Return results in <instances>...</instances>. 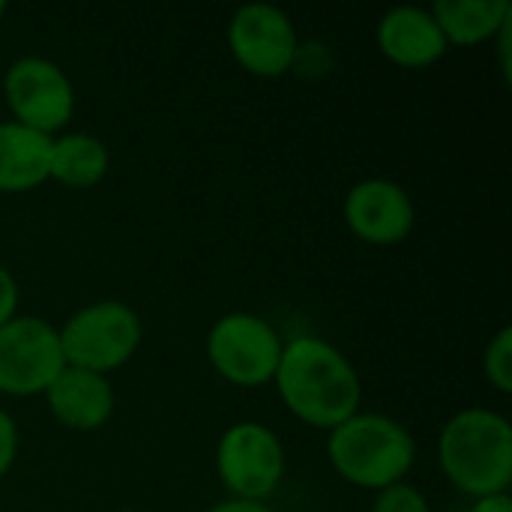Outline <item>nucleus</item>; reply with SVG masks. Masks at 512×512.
<instances>
[{
    "mask_svg": "<svg viewBox=\"0 0 512 512\" xmlns=\"http://www.w3.org/2000/svg\"><path fill=\"white\" fill-rule=\"evenodd\" d=\"M273 384L288 414L321 432L354 417L363 402L354 363L336 345L312 333L285 342Z\"/></svg>",
    "mask_w": 512,
    "mask_h": 512,
    "instance_id": "obj_1",
    "label": "nucleus"
},
{
    "mask_svg": "<svg viewBox=\"0 0 512 512\" xmlns=\"http://www.w3.org/2000/svg\"><path fill=\"white\" fill-rule=\"evenodd\" d=\"M438 465L471 501L507 495L512 486V426L492 408L453 414L438 438Z\"/></svg>",
    "mask_w": 512,
    "mask_h": 512,
    "instance_id": "obj_2",
    "label": "nucleus"
},
{
    "mask_svg": "<svg viewBox=\"0 0 512 512\" xmlns=\"http://www.w3.org/2000/svg\"><path fill=\"white\" fill-rule=\"evenodd\" d=\"M327 456L348 486L381 492L408 480L417 462V444L399 420L375 411H357L327 432Z\"/></svg>",
    "mask_w": 512,
    "mask_h": 512,
    "instance_id": "obj_3",
    "label": "nucleus"
},
{
    "mask_svg": "<svg viewBox=\"0 0 512 512\" xmlns=\"http://www.w3.org/2000/svg\"><path fill=\"white\" fill-rule=\"evenodd\" d=\"M57 333L66 366L108 378L135 357L144 339V324L129 303L96 300L75 309Z\"/></svg>",
    "mask_w": 512,
    "mask_h": 512,
    "instance_id": "obj_4",
    "label": "nucleus"
},
{
    "mask_svg": "<svg viewBox=\"0 0 512 512\" xmlns=\"http://www.w3.org/2000/svg\"><path fill=\"white\" fill-rule=\"evenodd\" d=\"M282 348L279 330L255 312H228L207 333V360L216 375L246 390L273 384Z\"/></svg>",
    "mask_w": 512,
    "mask_h": 512,
    "instance_id": "obj_5",
    "label": "nucleus"
},
{
    "mask_svg": "<svg viewBox=\"0 0 512 512\" xmlns=\"http://www.w3.org/2000/svg\"><path fill=\"white\" fill-rule=\"evenodd\" d=\"M216 474L234 501L267 504L285 480V447L270 426L240 420L216 444Z\"/></svg>",
    "mask_w": 512,
    "mask_h": 512,
    "instance_id": "obj_6",
    "label": "nucleus"
},
{
    "mask_svg": "<svg viewBox=\"0 0 512 512\" xmlns=\"http://www.w3.org/2000/svg\"><path fill=\"white\" fill-rule=\"evenodd\" d=\"M3 99L15 123L60 135L75 114V87L69 75L48 57H18L3 75Z\"/></svg>",
    "mask_w": 512,
    "mask_h": 512,
    "instance_id": "obj_7",
    "label": "nucleus"
},
{
    "mask_svg": "<svg viewBox=\"0 0 512 512\" xmlns=\"http://www.w3.org/2000/svg\"><path fill=\"white\" fill-rule=\"evenodd\" d=\"M60 333L36 315H15L0 327V393L27 399L42 396L63 372Z\"/></svg>",
    "mask_w": 512,
    "mask_h": 512,
    "instance_id": "obj_8",
    "label": "nucleus"
},
{
    "mask_svg": "<svg viewBox=\"0 0 512 512\" xmlns=\"http://www.w3.org/2000/svg\"><path fill=\"white\" fill-rule=\"evenodd\" d=\"M228 48L258 78H282L300 57V36L291 15L273 3H246L231 15Z\"/></svg>",
    "mask_w": 512,
    "mask_h": 512,
    "instance_id": "obj_9",
    "label": "nucleus"
},
{
    "mask_svg": "<svg viewBox=\"0 0 512 512\" xmlns=\"http://www.w3.org/2000/svg\"><path fill=\"white\" fill-rule=\"evenodd\" d=\"M342 216L348 231L369 246H399L417 225L408 189L390 177H366L345 192Z\"/></svg>",
    "mask_w": 512,
    "mask_h": 512,
    "instance_id": "obj_10",
    "label": "nucleus"
},
{
    "mask_svg": "<svg viewBox=\"0 0 512 512\" xmlns=\"http://www.w3.org/2000/svg\"><path fill=\"white\" fill-rule=\"evenodd\" d=\"M42 396H45L51 417L72 432L102 429L114 417V408H117L111 381L105 375L75 369V366H63V372L48 384Z\"/></svg>",
    "mask_w": 512,
    "mask_h": 512,
    "instance_id": "obj_11",
    "label": "nucleus"
},
{
    "mask_svg": "<svg viewBox=\"0 0 512 512\" xmlns=\"http://www.w3.org/2000/svg\"><path fill=\"white\" fill-rule=\"evenodd\" d=\"M378 48L402 69H426L450 51L429 6L387 9L378 21Z\"/></svg>",
    "mask_w": 512,
    "mask_h": 512,
    "instance_id": "obj_12",
    "label": "nucleus"
},
{
    "mask_svg": "<svg viewBox=\"0 0 512 512\" xmlns=\"http://www.w3.org/2000/svg\"><path fill=\"white\" fill-rule=\"evenodd\" d=\"M51 138L15 120H0V192H30L48 180Z\"/></svg>",
    "mask_w": 512,
    "mask_h": 512,
    "instance_id": "obj_13",
    "label": "nucleus"
},
{
    "mask_svg": "<svg viewBox=\"0 0 512 512\" xmlns=\"http://www.w3.org/2000/svg\"><path fill=\"white\" fill-rule=\"evenodd\" d=\"M429 9L447 45L462 48L492 42L512 21L510 0H438Z\"/></svg>",
    "mask_w": 512,
    "mask_h": 512,
    "instance_id": "obj_14",
    "label": "nucleus"
},
{
    "mask_svg": "<svg viewBox=\"0 0 512 512\" xmlns=\"http://www.w3.org/2000/svg\"><path fill=\"white\" fill-rule=\"evenodd\" d=\"M111 156L102 138L90 132H60L51 138L48 180L69 189H90L108 174Z\"/></svg>",
    "mask_w": 512,
    "mask_h": 512,
    "instance_id": "obj_15",
    "label": "nucleus"
},
{
    "mask_svg": "<svg viewBox=\"0 0 512 512\" xmlns=\"http://www.w3.org/2000/svg\"><path fill=\"white\" fill-rule=\"evenodd\" d=\"M483 375H486V381L498 390V393H504V396H510L512 393V327H501L492 339H489V345H486V351H483Z\"/></svg>",
    "mask_w": 512,
    "mask_h": 512,
    "instance_id": "obj_16",
    "label": "nucleus"
},
{
    "mask_svg": "<svg viewBox=\"0 0 512 512\" xmlns=\"http://www.w3.org/2000/svg\"><path fill=\"white\" fill-rule=\"evenodd\" d=\"M369 512H432V507H429V498L405 480V483L375 492Z\"/></svg>",
    "mask_w": 512,
    "mask_h": 512,
    "instance_id": "obj_17",
    "label": "nucleus"
},
{
    "mask_svg": "<svg viewBox=\"0 0 512 512\" xmlns=\"http://www.w3.org/2000/svg\"><path fill=\"white\" fill-rule=\"evenodd\" d=\"M18 456V426L9 411L0 408V480L12 471Z\"/></svg>",
    "mask_w": 512,
    "mask_h": 512,
    "instance_id": "obj_18",
    "label": "nucleus"
},
{
    "mask_svg": "<svg viewBox=\"0 0 512 512\" xmlns=\"http://www.w3.org/2000/svg\"><path fill=\"white\" fill-rule=\"evenodd\" d=\"M18 300H21L18 282H15V276L0 264V327L18 315Z\"/></svg>",
    "mask_w": 512,
    "mask_h": 512,
    "instance_id": "obj_19",
    "label": "nucleus"
},
{
    "mask_svg": "<svg viewBox=\"0 0 512 512\" xmlns=\"http://www.w3.org/2000/svg\"><path fill=\"white\" fill-rule=\"evenodd\" d=\"M468 512H512L510 492H507V495H489V498H477V501H471Z\"/></svg>",
    "mask_w": 512,
    "mask_h": 512,
    "instance_id": "obj_20",
    "label": "nucleus"
},
{
    "mask_svg": "<svg viewBox=\"0 0 512 512\" xmlns=\"http://www.w3.org/2000/svg\"><path fill=\"white\" fill-rule=\"evenodd\" d=\"M207 512H276L270 504H261V501H234V498H228V501H222V504H216V507H210Z\"/></svg>",
    "mask_w": 512,
    "mask_h": 512,
    "instance_id": "obj_21",
    "label": "nucleus"
},
{
    "mask_svg": "<svg viewBox=\"0 0 512 512\" xmlns=\"http://www.w3.org/2000/svg\"><path fill=\"white\" fill-rule=\"evenodd\" d=\"M3 15H6V3L0 0V18H3Z\"/></svg>",
    "mask_w": 512,
    "mask_h": 512,
    "instance_id": "obj_22",
    "label": "nucleus"
}]
</instances>
